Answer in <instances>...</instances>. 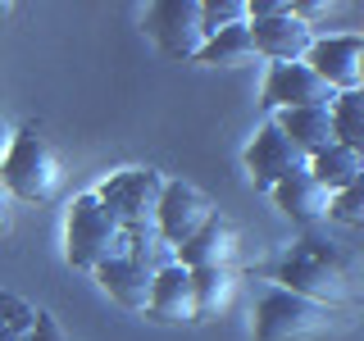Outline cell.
<instances>
[{
    "mask_svg": "<svg viewBox=\"0 0 364 341\" xmlns=\"http://www.w3.org/2000/svg\"><path fill=\"white\" fill-rule=\"evenodd\" d=\"M278 287L291 291V296H305L314 305H328V310H346L355 301V278H360V264L346 246L337 242H323V237L305 232L287 255L278 259Z\"/></svg>",
    "mask_w": 364,
    "mask_h": 341,
    "instance_id": "cell-1",
    "label": "cell"
},
{
    "mask_svg": "<svg viewBox=\"0 0 364 341\" xmlns=\"http://www.w3.org/2000/svg\"><path fill=\"white\" fill-rule=\"evenodd\" d=\"M60 187H64V168L60 155L50 151V141L37 128H23L9 136V151L0 159V191L9 200L46 205L60 196Z\"/></svg>",
    "mask_w": 364,
    "mask_h": 341,
    "instance_id": "cell-2",
    "label": "cell"
},
{
    "mask_svg": "<svg viewBox=\"0 0 364 341\" xmlns=\"http://www.w3.org/2000/svg\"><path fill=\"white\" fill-rule=\"evenodd\" d=\"M128 250H132V237L109 219V210L91 196V191L73 200V210H68V227H64V255H68V264L82 269V273H96L100 264L128 255Z\"/></svg>",
    "mask_w": 364,
    "mask_h": 341,
    "instance_id": "cell-3",
    "label": "cell"
},
{
    "mask_svg": "<svg viewBox=\"0 0 364 341\" xmlns=\"http://www.w3.org/2000/svg\"><path fill=\"white\" fill-rule=\"evenodd\" d=\"M164 173L159 168H123V173L105 178L91 196L109 210V219L123 227V232H146L155 227V210L159 196H164Z\"/></svg>",
    "mask_w": 364,
    "mask_h": 341,
    "instance_id": "cell-4",
    "label": "cell"
},
{
    "mask_svg": "<svg viewBox=\"0 0 364 341\" xmlns=\"http://www.w3.org/2000/svg\"><path fill=\"white\" fill-rule=\"evenodd\" d=\"M337 328V310L273 287L255 310V341H314Z\"/></svg>",
    "mask_w": 364,
    "mask_h": 341,
    "instance_id": "cell-5",
    "label": "cell"
},
{
    "mask_svg": "<svg viewBox=\"0 0 364 341\" xmlns=\"http://www.w3.org/2000/svg\"><path fill=\"white\" fill-rule=\"evenodd\" d=\"M146 32L168 60H196L205 45V23H200V0H155L146 9Z\"/></svg>",
    "mask_w": 364,
    "mask_h": 341,
    "instance_id": "cell-6",
    "label": "cell"
},
{
    "mask_svg": "<svg viewBox=\"0 0 364 341\" xmlns=\"http://www.w3.org/2000/svg\"><path fill=\"white\" fill-rule=\"evenodd\" d=\"M214 219V205L205 196L200 187H191V182H164V196H159V210H155V237L164 246H182L191 242V237L200 232L205 223Z\"/></svg>",
    "mask_w": 364,
    "mask_h": 341,
    "instance_id": "cell-7",
    "label": "cell"
},
{
    "mask_svg": "<svg viewBox=\"0 0 364 341\" xmlns=\"http://www.w3.org/2000/svg\"><path fill=\"white\" fill-rule=\"evenodd\" d=\"M328 87L337 91H360L364 87V37L360 32H337V37H314V45L305 50V60Z\"/></svg>",
    "mask_w": 364,
    "mask_h": 341,
    "instance_id": "cell-8",
    "label": "cell"
},
{
    "mask_svg": "<svg viewBox=\"0 0 364 341\" xmlns=\"http://www.w3.org/2000/svg\"><path fill=\"white\" fill-rule=\"evenodd\" d=\"M337 91L314 73L310 64H273L264 77V105L269 109H328Z\"/></svg>",
    "mask_w": 364,
    "mask_h": 341,
    "instance_id": "cell-9",
    "label": "cell"
},
{
    "mask_svg": "<svg viewBox=\"0 0 364 341\" xmlns=\"http://www.w3.org/2000/svg\"><path fill=\"white\" fill-rule=\"evenodd\" d=\"M250 45L273 64H301L305 50L314 45V28L301 23L296 14H269V18H246Z\"/></svg>",
    "mask_w": 364,
    "mask_h": 341,
    "instance_id": "cell-10",
    "label": "cell"
},
{
    "mask_svg": "<svg viewBox=\"0 0 364 341\" xmlns=\"http://www.w3.org/2000/svg\"><path fill=\"white\" fill-rule=\"evenodd\" d=\"M301 168H305V155L296 151L273 123H264V128L255 132V141L246 146V173L259 191H273L287 173H301Z\"/></svg>",
    "mask_w": 364,
    "mask_h": 341,
    "instance_id": "cell-11",
    "label": "cell"
},
{
    "mask_svg": "<svg viewBox=\"0 0 364 341\" xmlns=\"http://www.w3.org/2000/svg\"><path fill=\"white\" fill-rule=\"evenodd\" d=\"M232 255H237V227L214 214L191 242H182L173 250V264L187 269V273H196V269H232Z\"/></svg>",
    "mask_w": 364,
    "mask_h": 341,
    "instance_id": "cell-12",
    "label": "cell"
},
{
    "mask_svg": "<svg viewBox=\"0 0 364 341\" xmlns=\"http://www.w3.org/2000/svg\"><path fill=\"white\" fill-rule=\"evenodd\" d=\"M146 314L155 323H196V301H191V273L168 264L151 278V301Z\"/></svg>",
    "mask_w": 364,
    "mask_h": 341,
    "instance_id": "cell-13",
    "label": "cell"
},
{
    "mask_svg": "<svg viewBox=\"0 0 364 341\" xmlns=\"http://www.w3.org/2000/svg\"><path fill=\"white\" fill-rule=\"evenodd\" d=\"M151 278L155 273L146 264H136L132 255H119V259H109V264L96 269V282L105 287L109 301L123 305V310H146V301H151Z\"/></svg>",
    "mask_w": 364,
    "mask_h": 341,
    "instance_id": "cell-14",
    "label": "cell"
},
{
    "mask_svg": "<svg viewBox=\"0 0 364 341\" xmlns=\"http://www.w3.org/2000/svg\"><path fill=\"white\" fill-rule=\"evenodd\" d=\"M273 196V205H278L282 214H287V219H296V223H314V219H323L328 214V191L318 187V182L305 173H287L278 182V187L269 191Z\"/></svg>",
    "mask_w": 364,
    "mask_h": 341,
    "instance_id": "cell-15",
    "label": "cell"
},
{
    "mask_svg": "<svg viewBox=\"0 0 364 341\" xmlns=\"http://www.w3.org/2000/svg\"><path fill=\"white\" fill-rule=\"evenodd\" d=\"M273 128L287 136L305 159L333 146V119H328V109H282L273 119Z\"/></svg>",
    "mask_w": 364,
    "mask_h": 341,
    "instance_id": "cell-16",
    "label": "cell"
},
{
    "mask_svg": "<svg viewBox=\"0 0 364 341\" xmlns=\"http://www.w3.org/2000/svg\"><path fill=\"white\" fill-rule=\"evenodd\" d=\"M305 173H310L318 187L333 196V191L350 187V182H364V155L360 151H346V146H328V151H318L305 159Z\"/></svg>",
    "mask_w": 364,
    "mask_h": 341,
    "instance_id": "cell-17",
    "label": "cell"
},
{
    "mask_svg": "<svg viewBox=\"0 0 364 341\" xmlns=\"http://www.w3.org/2000/svg\"><path fill=\"white\" fill-rule=\"evenodd\" d=\"M250 60H255V45H250L246 23H232V28L205 37L200 55H196V64H205V68H228V64H250Z\"/></svg>",
    "mask_w": 364,
    "mask_h": 341,
    "instance_id": "cell-18",
    "label": "cell"
},
{
    "mask_svg": "<svg viewBox=\"0 0 364 341\" xmlns=\"http://www.w3.org/2000/svg\"><path fill=\"white\" fill-rule=\"evenodd\" d=\"M232 291H237L232 269H196V273H191V301H196V323H205V318H214L219 310H228Z\"/></svg>",
    "mask_w": 364,
    "mask_h": 341,
    "instance_id": "cell-19",
    "label": "cell"
},
{
    "mask_svg": "<svg viewBox=\"0 0 364 341\" xmlns=\"http://www.w3.org/2000/svg\"><path fill=\"white\" fill-rule=\"evenodd\" d=\"M328 119H333V141L364 155V91H341L328 105Z\"/></svg>",
    "mask_w": 364,
    "mask_h": 341,
    "instance_id": "cell-20",
    "label": "cell"
},
{
    "mask_svg": "<svg viewBox=\"0 0 364 341\" xmlns=\"http://www.w3.org/2000/svg\"><path fill=\"white\" fill-rule=\"evenodd\" d=\"M32 323H37V310L18 296L0 291V341H23L32 332Z\"/></svg>",
    "mask_w": 364,
    "mask_h": 341,
    "instance_id": "cell-21",
    "label": "cell"
},
{
    "mask_svg": "<svg viewBox=\"0 0 364 341\" xmlns=\"http://www.w3.org/2000/svg\"><path fill=\"white\" fill-rule=\"evenodd\" d=\"M246 0H200V23H205V37L232 28V23H246Z\"/></svg>",
    "mask_w": 364,
    "mask_h": 341,
    "instance_id": "cell-22",
    "label": "cell"
},
{
    "mask_svg": "<svg viewBox=\"0 0 364 341\" xmlns=\"http://www.w3.org/2000/svg\"><path fill=\"white\" fill-rule=\"evenodd\" d=\"M328 219H337L346 227L364 223V182H350V187H341V191L328 196Z\"/></svg>",
    "mask_w": 364,
    "mask_h": 341,
    "instance_id": "cell-23",
    "label": "cell"
},
{
    "mask_svg": "<svg viewBox=\"0 0 364 341\" xmlns=\"http://www.w3.org/2000/svg\"><path fill=\"white\" fill-rule=\"evenodd\" d=\"M23 341H68V332L60 328V318H55V314L37 310V323H32V332L23 337Z\"/></svg>",
    "mask_w": 364,
    "mask_h": 341,
    "instance_id": "cell-24",
    "label": "cell"
},
{
    "mask_svg": "<svg viewBox=\"0 0 364 341\" xmlns=\"http://www.w3.org/2000/svg\"><path fill=\"white\" fill-rule=\"evenodd\" d=\"M5 232H9V196L0 191V237H5Z\"/></svg>",
    "mask_w": 364,
    "mask_h": 341,
    "instance_id": "cell-25",
    "label": "cell"
},
{
    "mask_svg": "<svg viewBox=\"0 0 364 341\" xmlns=\"http://www.w3.org/2000/svg\"><path fill=\"white\" fill-rule=\"evenodd\" d=\"M9 136H14V132H9L5 119H0V159H5V151H9Z\"/></svg>",
    "mask_w": 364,
    "mask_h": 341,
    "instance_id": "cell-26",
    "label": "cell"
}]
</instances>
